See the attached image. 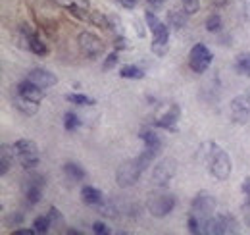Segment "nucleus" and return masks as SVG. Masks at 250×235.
<instances>
[{
  "label": "nucleus",
  "mask_w": 250,
  "mask_h": 235,
  "mask_svg": "<svg viewBox=\"0 0 250 235\" xmlns=\"http://www.w3.org/2000/svg\"><path fill=\"white\" fill-rule=\"evenodd\" d=\"M63 174L69 177L71 181H83L87 177V172L83 170V166H79L77 162H67L63 164Z\"/></svg>",
  "instance_id": "22"
},
{
  "label": "nucleus",
  "mask_w": 250,
  "mask_h": 235,
  "mask_svg": "<svg viewBox=\"0 0 250 235\" xmlns=\"http://www.w3.org/2000/svg\"><path fill=\"white\" fill-rule=\"evenodd\" d=\"M177 174V160L173 156H166L152 170V181L156 187H166Z\"/></svg>",
  "instance_id": "8"
},
{
  "label": "nucleus",
  "mask_w": 250,
  "mask_h": 235,
  "mask_svg": "<svg viewBox=\"0 0 250 235\" xmlns=\"http://www.w3.org/2000/svg\"><path fill=\"white\" fill-rule=\"evenodd\" d=\"M187 226H188V234H194V235L204 234V232H202V222H200V218H198L194 212L188 214Z\"/></svg>",
  "instance_id": "31"
},
{
  "label": "nucleus",
  "mask_w": 250,
  "mask_h": 235,
  "mask_svg": "<svg viewBox=\"0 0 250 235\" xmlns=\"http://www.w3.org/2000/svg\"><path fill=\"white\" fill-rule=\"evenodd\" d=\"M146 2H148L150 6H162V4L166 2V0H146Z\"/></svg>",
  "instance_id": "43"
},
{
  "label": "nucleus",
  "mask_w": 250,
  "mask_h": 235,
  "mask_svg": "<svg viewBox=\"0 0 250 235\" xmlns=\"http://www.w3.org/2000/svg\"><path fill=\"white\" fill-rule=\"evenodd\" d=\"M212 52L208 50V47L206 45H202V43H196L192 48H190V52H188V68L194 71V73H204L208 68H210V64H212Z\"/></svg>",
  "instance_id": "9"
},
{
  "label": "nucleus",
  "mask_w": 250,
  "mask_h": 235,
  "mask_svg": "<svg viewBox=\"0 0 250 235\" xmlns=\"http://www.w3.org/2000/svg\"><path fill=\"white\" fill-rule=\"evenodd\" d=\"M120 77H124V79H135V81H139V79H145V71L139 68V66H133V64H127L124 68H120Z\"/></svg>",
  "instance_id": "23"
},
{
  "label": "nucleus",
  "mask_w": 250,
  "mask_h": 235,
  "mask_svg": "<svg viewBox=\"0 0 250 235\" xmlns=\"http://www.w3.org/2000/svg\"><path fill=\"white\" fill-rule=\"evenodd\" d=\"M208 170L218 181H225L233 172V160L227 150L218 147L216 143H210L208 150Z\"/></svg>",
  "instance_id": "2"
},
{
  "label": "nucleus",
  "mask_w": 250,
  "mask_h": 235,
  "mask_svg": "<svg viewBox=\"0 0 250 235\" xmlns=\"http://www.w3.org/2000/svg\"><path fill=\"white\" fill-rule=\"evenodd\" d=\"M216 208H218V201H216V197H214L212 193H208V191H198V193L194 195L192 203H190V212H194V214L200 218L202 228H206L208 220L216 214ZM202 232H204V230H202Z\"/></svg>",
  "instance_id": "4"
},
{
  "label": "nucleus",
  "mask_w": 250,
  "mask_h": 235,
  "mask_svg": "<svg viewBox=\"0 0 250 235\" xmlns=\"http://www.w3.org/2000/svg\"><path fill=\"white\" fill-rule=\"evenodd\" d=\"M25 79L33 81L35 85H39L41 89L54 87V85L58 83V77H56L52 71L44 70V68H33L31 71L27 73V77H25Z\"/></svg>",
  "instance_id": "14"
},
{
  "label": "nucleus",
  "mask_w": 250,
  "mask_h": 235,
  "mask_svg": "<svg viewBox=\"0 0 250 235\" xmlns=\"http://www.w3.org/2000/svg\"><path fill=\"white\" fill-rule=\"evenodd\" d=\"M65 100L71 102V104H77V106H94L96 104L94 98L87 96V94H81V93H67Z\"/></svg>",
  "instance_id": "25"
},
{
  "label": "nucleus",
  "mask_w": 250,
  "mask_h": 235,
  "mask_svg": "<svg viewBox=\"0 0 250 235\" xmlns=\"http://www.w3.org/2000/svg\"><path fill=\"white\" fill-rule=\"evenodd\" d=\"M247 226L250 228V216H247Z\"/></svg>",
  "instance_id": "45"
},
{
  "label": "nucleus",
  "mask_w": 250,
  "mask_h": 235,
  "mask_svg": "<svg viewBox=\"0 0 250 235\" xmlns=\"http://www.w3.org/2000/svg\"><path fill=\"white\" fill-rule=\"evenodd\" d=\"M181 4H183V10L187 12L188 16H192V14H196L200 10V0H181Z\"/></svg>",
  "instance_id": "35"
},
{
  "label": "nucleus",
  "mask_w": 250,
  "mask_h": 235,
  "mask_svg": "<svg viewBox=\"0 0 250 235\" xmlns=\"http://www.w3.org/2000/svg\"><path fill=\"white\" fill-rule=\"evenodd\" d=\"M16 148L14 145H2L0 147V176H6L8 170L14 166V160H16Z\"/></svg>",
  "instance_id": "17"
},
{
  "label": "nucleus",
  "mask_w": 250,
  "mask_h": 235,
  "mask_svg": "<svg viewBox=\"0 0 250 235\" xmlns=\"http://www.w3.org/2000/svg\"><path fill=\"white\" fill-rule=\"evenodd\" d=\"M221 27H223V22H221V16H219V14H210V16L206 18V31L218 33Z\"/></svg>",
  "instance_id": "30"
},
{
  "label": "nucleus",
  "mask_w": 250,
  "mask_h": 235,
  "mask_svg": "<svg viewBox=\"0 0 250 235\" xmlns=\"http://www.w3.org/2000/svg\"><path fill=\"white\" fill-rule=\"evenodd\" d=\"M33 228H35L37 234H42V235L48 234V230L52 228V222H50L48 214H46V216H37L35 222H33Z\"/></svg>",
  "instance_id": "28"
},
{
  "label": "nucleus",
  "mask_w": 250,
  "mask_h": 235,
  "mask_svg": "<svg viewBox=\"0 0 250 235\" xmlns=\"http://www.w3.org/2000/svg\"><path fill=\"white\" fill-rule=\"evenodd\" d=\"M37 232H35V228L33 230H14L12 232V235H35Z\"/></svg>",
  "instance_id": "41"
},
{
  "label": "nucleus",
  "mask_w": 250,
  "mask_h": 235,
  "mask_svg": "<svg viewBox=\"0 0 250 235\" xmlns=\"http://www.w3.org/2000/svg\"><path fill=\"white\" fill-rule=\"evenodd\" d=\"M118 62H120V50H114V52H110L106 60H104V64H102V70L104 71H110V70H114L116 66H118Z\"/></svg>",
  "instance_id": "33"
},
{
  "label": "nucleus",
  "mask_w": 250,
  "mask_h": 235,
  "mask_svg": "<svg viewBox=\"0 0 250 235\" xmlns=\"http://www.w3.org/2000/svg\"><path fill=\"white\" fill-rule=\"evenodd\" d=\"M98 212L106 218H118L120 216V208L112 201H102V205H98Z\"/></svg>",
  "instance_id": "27"
},
{
  "label": "nucleus",
  "mask_w": 250,
  "mask_h": 235,
  "mask_svg": "<svg viewBox=\"0 0 250 235\" xmlns=\"http://www.w3.org/2000/svg\"><path fill=\"white\" fill-rule=\"evenodd\" d=\"M237 222L231 214H214L206 228H204V234H212V235H225V234H235L237 230Z\"/></svg>",
  "instance_id": "10"
},
{
  "label": "nucleus",
  "mask_w": 250,
  "mask_h": 235,
  "mask_svg": "<svg viewBox=\"0 0 250 235\" xmlns=\"http://www.w3.org/2000/svg\"><path fill=\"white\" fill-rule=\"evenodd\" d=\"M81 199H83V203L89 206H98L102 205V201H104V197H102V193L93 187V185H85L83 189H81Z\"/></svg>",
  "instance_id": "20"
},
{
  "label": "nucleus",
  "mask_w": 250,
  "mask_h": 235,
  "mask_svg": "<svg viewBox=\"0 0 250 235\" xmlns=\"http://www.w3.org/2000/svg\"><path fill=\"white\" fill-rule=\"evenodd\" d=\"M129 48H131L129 41L125 39L124 35H118L116 41H114V50H129Z\"/></svg>",
  "instance_id": "36"
},
{
  "label": "nucleus",
  "mask_w": 250,
  "mask_h": 235,
  "mask_svg": "<svg viewBox=\"0 0 250 235\" xmlns=\"http://www.w3.org/2000/svg\"><path fill=\"white\" fill-rule=\"evenodd\" d=\"M25 41H27V47H29V50L33 54H37V56H46L48 54V47H46V43L41 39V35L37 31H33L29 37H25Z\"/></svg>",
  "instance_id": "19"
},
{
  "label": "nucleus",
  "mask_w": 250,
  "mask_h": 235,
  "mask_svg": "<svg viewBox=\"0 0 250 235\" xmlns=\"http://www.w3.org/2000/svg\"><path fill=\"white\" fill-rule=\"evenodd\" d=\"M93 232L96 235H110V228H108L104 222H94V224H93Z\"/></svg>",
  "instance_id": "38"
},
{
  "label": "nucleus",
  "mask_w": 250,
  "mask_h": 235,
  "mask_svg": "<svg viewBox=\"0 0 250 235\" xmlns=\"http://www.w3.org/2000/svg\"><path fill=\"white\" fill-rule=\"evenodd\" d=\"M241 191L245 193V197H247V203H245V210H250V177H247L245 181H243V185H241Z\"/></svg>",
  "instance_id": "37"
},
{
  "label": "nucleus",
  "mask_w": 250,
  "mask_h": 235,
  "mask_svg": "<svg viewBox=\"0 0 250 235\" xmlns=\"http://www.w3.org/2000/svg\"><path fill=\"white\" fill-rule=\"evenodd\" d=\"M25 222V214L23 212H12L8 218H6V226H10V228H18V226H21Z\"/></svg>",
  "instance_id": "34"
},
{
  "label": "nucleus",
  "mask_w": 250,
  "mask_h": 235,
  "mask_svg": "<svg viewBox=\"0 0 250 235\" xmlns=\"http://www.w3.org/2000/svg\"><path fill=\"white\" fill-rule=\"evenodd\" d=\"M110 22H112V29L118 31V33H122V22H120V18L110 16Z\"/></svg>",
  "instance_id": "39"
},
{
  "label": "nucleus",
  "mask_w": 250,
  "mask_h": 235,
  "mask_svg": "<svg viewBox=\"0 0 250 235\" xmlns=\"http://www.w3.org/2000/svg\"><path fill=\"white\" fill-rule=\"evenodd\" d=\"M135 29H137V35L139 37H145L146 33H145V29H143V25H141V22L139 20H135Z\"/></svg>",
  "instance_id": "42"
},
{
  "label": "nucleus",
  "mask_w": 250,
  "mask_h": 235,
  "mask_svg": "<svg viewBox=\"0 0 250 235\" xmlns=\"http://www.w3.org/2000/svg\"><path fill=\"white\" fill-rule=\"evenodd\" d=\"M89 24H93L94 27H100V29H112L110 16L102 12H89Z\"/></svg>",
  "instance_id": "24"
},
{
  "label": "nucleus",
  "mask_w": 250,
  "mask_h": 235,
  "mask_svg": "<svg viewBox=\"0 0 250 235\" xmlns=\"http://www.w3.org/2000/svg\"><path fill=\"white\" fill-rule=\"evenodd\" d=\"M187 22H188V14L181 8V10H169L167 12V24L173 27V29H183L185 25H187Z\"/></svg>",
  "instance_id": "21"
},
{
  "label": "nucleus",
  "mask_w": 250,
  "mask_h": 235,
  "mask_svg": "<svg viewBox=\"0 0 250 235\" xmlns=\"http://www.w3.org/2000/svg\"><path fill=\"white\" fill-rule=\"evenodd\" d=\"M48 218H50V222H52V228H63V216L56 206H50Z\"/></svg>",
  "instance_id": "32"
},
{
  "label": "nucleus",
  "mask_w": 250,
  "mask_h": 235,
  "mask_svg": "<svg viewBox=\"0 0 250 235\" xmlns=\"http://www.w3.org/2000/svg\"><path fill=\"white\" fill-rule=\"evenodd\" d=\"M65 234L67 235H81V232H79V230H71V228H69V230H65Z\"/></svg>",
  "instance_id": "44"
},
{
  "label": "nucleus",
  "mask_w": 250,
  "mask_h": 235,
  "mask_svg": "<svg viewBox=\"0 0 250 235\" xmlns=\"http://www.w3.org/2000/svg\"><path fill=\"white\" fill-rule=\"evenodd\" d=\"M12 102H14V108H16L20 114H23V116H35L37 110H39V104H37V102H31V100L23 98V96L18 94V93H16V96H14Z\"/></svg>",
  "instance_id": "18"
},
{
  "label": "nucleus",
  "mask_w": 250,
  "mask_h": 235,
  "mask_svg": "<svg viewBox=\"0 0 250 235\" xmlns=\"http://www.w3.org/2000/svg\"><path fill=\"white\" fill-rule=\"evenodd\" d=\"M77 45H79V50L83 52V56H87L89 60H96L104 52L102 39L98 35L91 33V31H81L77 35Z\"/></svg>",
  "instance_id": "7"
},
{
  "label": "nucleus",
  "mask_w": 250,
  "mask_h": 235,
  "mask_svg": "<svg viewBox=\"0 0 250 235\" xmlns=\"http://www.w3.org/2000/svg\"><path fill=\"white\" fill-rule=\"evenodd\" d=\"M122 6H124L125 10H133L135 6H137V0H118Z\"/></svg>",
  "instance_id": "40"
},
{
  "label": "nucleus",
  "mask_w": 250,
  "mask_h": 235,
  "mask_svg": "<svg viewBox=\"0 0 250 235\" xmlns=\"http://www.w3.org/2000/svg\"><path fill=\"white\" fill-rule=\"evenodd\" d=\"M231 118L237 123H247L250 119V91L237 94L231 100Z\"/></svg>",
  "instance_id": "11"
},
{
  "label": "nucleus",
  "mask_w": 250,
  "mask_h": 235,
  "mask_svg": "<svg viewBox=\"0 0 250 235\" xmlns=\"http://www.w3.org/2000/svg\"><path fill=\"white\" fill-rule=\"evenodd\" d=\"M16 148V156H18V162L21 164L23 170H35L41 162V154H39V148L35 145V141L31 139H20L14 143Z\"/></svg>",
  "instance_id": "5"
},
{
  "label": "nucleus",
  "mask_w": 250,
  "mask_h": 235,
  "mask_svg": "<svg viewBox=\"0 0 250 235\" xmlns=\"http://www.w3.org/2000/svg\"><path fill=\"white\" fill-rule=\"evenodd\" d=\"M143 174L141 166L137 164V158L135 160H124L120 166H118V172H116V183L118 187L122 189H129L133 185L139 183V177Z\"/></svg>",
  "instance_id": "6"
},
{
  "label": "nucleus",
  "mask_w": 250,
  "mask_h": 235,
  "mask_svg": "<svg viewBox=\"0 0 250 235\" xmlns=\"http://www.w3.org/2000/svg\"><path fill=\"white\" fill-rule=\"evenodd\" d=\"M79 125H81V119L77 118V114H73V112H65V114H63V129H65L67 133L75 131Z\"/></svg>",
  "instance_id": "29"
},
{
  "label": "nucleus",
  "mask_w": 250,
  "mask_h": 235,
  "mask_svg": "<svg viewBox=\"0 0 250 235\" xmlns=\"http://www.w3.org/2000/svg\"><path fill=\"white\" fill-rule=\"evenodd\" d=\"M175 205H177L175 195L169 193V191H166L164 187H158L156 191L148 193V199H146V210L154 218H166V216H169L173 212Z\"/></svg>",
  "instance_id": "3"
},
{
  "label": "nucleus",
  "mask_w": 250,
  "mask_h": 235,
  "mask_svg": "<svg viewBox=\"0 0 250 235\" xmlns=\"http://www.w3.org/2000/svg\"><path fill=\"white\" fill-rule=\"evenodd\" d=\"M145 22L152 33V52L156 56H164L169 48V27L150 10L145 12Z\"/></svg>",
  "instance_id": "1"
},
{
  "label": "nucleus",
  "mask_w": 250,
  "mask_h": 235,
  "mask_svg": "<svg viewBox=\"0 0 250 235\" xmlns=\"http://www.w3.org/2000/svg\"><path fill=\"white\" fill-rule=\"evenodd\" d=\"M235 70L243 75L250 77V52H245V54H239L237 60H235Z\"/></svg>",
  "instance_id": "26"
},
{
  "label": "nucleus",
  "mask_w": 250,
  "mask_h": 235,
  "mask_svg": "<svg viewBox=\"0 0 250 235\" xmlns=\"http://www.w3.org/2000/svg\"><path fill=\"white\" fill-rule=\"evenodd\" d=\"M179 116H181L179 104H169V108L158 118V119H154V125H156V127H162V129H167V131H177Z\"/></svg>",
  "instance_id": "13"
},
{
  "label": "nucleus",
  "mask_w": 250,
  "mask_h": 235,
  "mask_svg": "<svg viewBox=\"0 0 250 235\" xmlns=\"http://www.w3.org/2000/svg\"><path fill=\"white\" fill-rule=\"evenodd\" d=\"M139 137L145 141V148L146 150H150V152H154V154H160V148H162V139H160V135H158L156 131H152V129H141V133H139Z\"/></svg>",
  "instance_id": "16"
},
{
  "label": "nucleus",
  "mask_w": 250,
  "mask_h": 235,
  "mask_svg": "<svg viewBox=\"0 0 250 235\" xmlns=\"http://www.w3.org/2000/svg\"><path fill=\"white\" fill-rule=\"evenodd\" d=\"M16 93L21 94L23 98L31 100V102H37V104H41L42 98H44V89H41L39 85H35V83L29 81V79L21 81V83L18 85V91H16Z\"/></svg>",
  "instance_id": "15"
},
{
  "label": "nucleus",
  "mask_w": 250,
  "mask_h": 235,
  "mask_svg": "<svg viewBox=\"0 0 250 235\" xmlns=\"http://www.w3.org/2000/svg\"><path fill=\"white\" fill-rule=\"evenodd\" d=\"M46 181H44V176H37L33 174L25 179V199L29 205H39L42 201V189H44Z\"/></svg>",
  "instance_id": "12"
}]
</instances>
